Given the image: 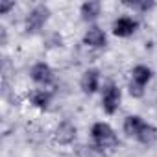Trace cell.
I'll return each mask as SVG.
<instances>
[{"label":"cell","instance_id":"14","mask_svg":"<svg viewBox=\"0 0 157 157\" xmlns=\"http://www.w3.org/2000/svg\"><path fill=\"white\" fill-rule=\"evenodd\" d=\"M11 10H15L13 0H0V15H8Z\"/></svg>","mask_w":157,"mask_h":157},{"label":"cell","instance_id":"4","mask_svg":"<svg viewBox=\"0 0 157 157\" xmlns=\"http://www.w3.org/2000/svg\"><path fill=\"white\" fill-rule=\"evenodd\" d=\"M120 102H122V91L117 83H107L102 91V109L107 113V115H115L120 107Z\"/></svg>","mask_w":157,"mask_h":157},{"label":"cell","instance_id":"8","mask_svg":"<svg viewBox=\"0 0 157 157\" xmlns=\"http://www.w3.org/2000/svg\"><path fill=\"white\" fill-rule=\"evenodd\" d=\"M100 70L98 68H87L83 74H82V80H80V87L85 94H94L98 93L100 89Z\"/></svg>","mask_w":157,"mask_h":157},{"label":"cell","instance_id":"1","mask_svg":"<svg viewBox=\"0 0 157 157\" xmlns=\"http://www.w3.org/2000/svg\"><path fill=\"white\" fill-rule=\"evenodd\" d=\"M124 133L142 146L150 148L157 142V128L150 122H146L140 115H129L124 118Z\"/></svg>","mask_w":157,"mask_h":157},{"label":"cell","instance_id":"12","mask_svg":"<svg viewBox=\"0 0 157 157\" xmlns=\"http://www.w3.org/2000/svg\"><path fill=\"white\" fill-rule=\"evenodd\" d=\"M50 102H52V93L48 89H33L30 93V104L37 109H43V111L48 109Z\"/></svg>","mask_w":157,"mask_h":157},{"label":"cell","instance_id":"9","mask_svg":"<svg viewBox=\"0 0 157 157\" xmlns=\"http://www.w3.org/2000/svg\"><path fill=\"white\" fill-rule=\"evenodd\" d=\"M83 44L89 48H104L107 44V35L98 26H89L83 33Z\"/></svg>","mask_w":157,"mask_h":157},{"label":"cell","instance_id":"6","mask_svg":"<svg viewBox=\"0 0 157 157\" xmlns=\"http://www.w3.org/2000/svg\"><path fill=\"white\" fill-rule=\"evenodd\" d=\"M137 30H139V21L129 15H122L113 21V33L117 37H131Z\"/></svg>","mask_w":157,"mask_h":157},{"label":"cell","instance_id":"5","mask_svg":"<svg viewBox=\"0 0 157 157\" xmlns=\"http://www.w3.org/2000/svg\"><path fill=\"white\" fill-rule=\"evenodd\" d=\"M30 78H32L37 85L48 87V85L54 83V68L48 63H44V61H37L30 68Z\"/></svg>","mask_w":157,"mask_h":157},{"label":"cell","instance_id":"11","mask_svg":"<svg viewBox=\"0 0 157 157\" xmlns=\"http://www.w3.org/2000/svg\"><path fill=\"white\" fill-rule=\"evenodd\" d=\"M80 15L85 22H94L102 15V2L98 0H87L80 6Z\"/></svg>","mask_w":157,"mask_h":157},{"label":"cell","instance_id":"13","mask_svg":"<svg viewBox=\"0 0 157 157\" xmlns=\"http://www.w3.org/2000/svg\"><path fill=\"white\" fill-rule=\"evenodd\" d=\"M126 8L137 11V13H148L155 8V2L153 0H124L122 2Z\"/></svg>","mask_w":157,"mask_h":157},{"label":"cell","instance_id":"10","mask_svg":"<svg viewBox=\"0 0 157 157\" xmlns=\"http://www.w3.org/2000/svg\"><path fill=\"white\" fill-rule=\"evenodd\" d=\"M151 78H153V70L148 65H135L131 68V82L129 83L146 91V85L151 82Z\"/></svg>","mask_w":157,"mask_h":157},{"label":"cell","instance_id":"7","mask_svg":"<svg viewBox=\"0 0 157 157\" xmlns=\"http://www.w3.org/2000/svg\"><path fill=\"white\" fill-rule=\"evenodd\" d=\"M54 137H56V142H57V144L68 146V144H72V142L76 140V137H78V128H76L70 120H63V122L57 124Z\"/></svg>","mask_w":157,"mask_h":157},{"label":"cell","instance_id":"2","mask_svg":"<svg viewBox=\"0 0 157 157\" xmlns=\"http://www.w3.org/2000/svg\"><path fill=\"white\" fill-rule=\"evenodd\" d=\"M91 139H93V146L98 151L113 150L118 146V135L107 122H94L91 128Z\"/></svg>","mask_w":157,"mask_h":157},{"label":"cell","instance_id":"3","mask_svg":"<svg viewBox=\"0 0 157 157\" xmlns=\"http://www.w3.org/2000/svg\"><path fill=\"white\" fill-rule=\"evenodd\" d=\"M52 11L46 4H37L33 6L28 13H26V19H24V30L28 33H37L41 28H44V24L48 22Z\"/></svg>","mask_w":157,"mask_h":157}]
</instances>
